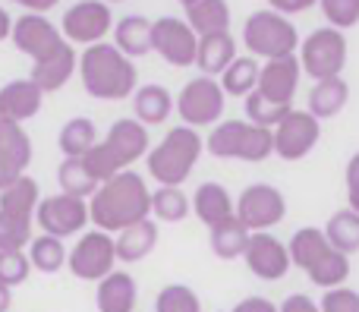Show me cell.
Here are the masks:
<instances>
[{"label":"cell","mask_w":359,"mask_h":312,"mask_svg":"<svg viewBox=\"0 0 359 312\" xmlns=\"http://www.w3.org/2000/svg\"><path fill=\"white\" fill-rule=\"evenodd\" d=\"M88 218L95 231L120 233L139 221L151 218V189L136 170H123L114 180L101 183L98 193L88 199Z\"/></svg>","instance_id":"1"},{"label":"cell","mask_w":359,"mask_h":312,"mask_svg":"<svg viewBox=\"0 0 359 312\" xmlns=\"http://www.w3.org/2000/svg\"><path fill=\"white\" fill-rule=\"evenodd\" d=\"M79 76L82 88L98 101H123L139 88L136 60L123 57L111 41L86 48V54L79 57Z\"/></svg>","instance_id":"2"},{"label":"cell","mask_w":359,"mask_h":312,"mask_svg":"<svg viewBox=\"0 0 359 312\" xmlns=\"http://www.w3.org/2000/svg\"><path fill=\"white\" fill-rule=\"evenodd\" d=\"M41 205V189L35 177H19L0 193V252H25L32 243V224Z\"/></svg>","instance_id":"3"},{"label":"cell","mask_w":359,"mask_h":312,"mask_svg":"<svg viewBox=\"0 0 359 312\" xmlns=\"http://www.w3.org/2000/svg\"><path fill=\"white\" fill-rule=\"evenodd\" d=\"M202 136L189 126H174L155 149H149L145 155V168H149L151 180L161 183V186H180L186 183V177L196 170L198 158H202Z\"/></svg>","instance_id":"4"},{"label":"cell","mask_w":359,"mask_h":312,"mask_svg":"<svg viewBox=\"0 0 359 312\" xmlns=\"http://www.w3.org/2000/svg\"><path fill=\"white\" fill-rule=\"evenodd\" d=\"M205 149L224 161H249L259 164L271 158L274 151V133L249 123V120H221L205 139Z\"/></svg>","instance_id":"5"},{"label":"cell","mask_w":359,"mask_h":312,"mask_svg":"<svg viewBox=\"0 0 359 312\" xmlns=\"http://www.w3.org/2000/svg\"><path fill=\"white\" fill-rule=\"evenodd\" d=\"M243 44L246 50L262 63L268 60H284V57H297L299 50V35L297 25L287 16L274 10H255L246 16V25H243Z\"/></svg>","instance_id":"6"},{"label":"cell","mask_w":359,"mask_h":312,"mask_svg":"<svg viewBox=\"0 0 359 312\" xmlns=\"http://www.w3.org/2000/svg\"><path fill=\"white\" fill-rule=\"evenodd\" d=\"M299 67L309 76L312 82H325V79H341L344 67H347V35L337 29H322L309 32L299 41Z\"/></svg>","instance_id":"7"},{"label":"cell","mask_w":359,"mask_h":312,"mask_svg":"<svg viewBox=\"0 0 359 312\" xmlns=\"http://www.w3.org/2000/svg\"><path fill=\"white\" fill-rule=\"evenodd\" d=\"M224 101H227V95H224L221 82L208 79V76H196V79H189L180 88V95L174 98V111L189 130L217 126L224 114Z\"/></svg>","instance_id":"8"},{"label":"cell","mask_w":359,"mask_h":312,"mask_svg":"<svg viewBox=\"0 0 359 312\" xmlns=\"http://www.w3.org/2000/svg\"><path fill=\"white\" fill-rule=\"evenodd\" d=\"M287 215V199L271 183H249L236 196V218L249 233H265L278 227Z\"/></svg>","instance_id":"9"},{"label":"cell","mask_w":359,"mask_h":312,"mask_svg":"<svg viewBox=\"0 0 359 312\" xmlns=\"http://www.w3.org/2000/svg\"><path fill=\"white\" fill-rule=\"evenodd\" d=\"M114 265H117V246H114L111 233H101V231L82 233L67 259V269L79 281H95V284H101L111 271H117Z\"/></svg>","instance_id":"10"},{"label":"cell","mask_w":359,"mask_h":312,"mask_svg":"<svg viewBox=\"0 0 359 312\" xmlns=\"http://www.w3.org/2000/svg\"><path fill=\"white\" fill-rule=\"evenodd\" d=\"M151 50L170 67H196L198 35L180 16L151 19Z\"/></svg>","instance_id":"11"},{"label":"cell","mask_w":359,"mask_h":312,"mask_svg":"<svg viewBox=\"0 0 359 312\" xmlns=\"http://www.w3.org/2000/svg\"><path fill=\"white\" fill-rule=\"evenodd\" d=\"M60 29L67 41L92 48V44L104 41V35L114 29V13L101 0H82V4L67 6V13L60 19Z\"/></svg>","instance_id":"12"},{"label":"cell","mask_w":359,"mask_h":312,"mask_svg":"<svg viewBox=\"0 0 359 312\" xmlns=\"http://www.w3.org/2000/svg\"><path fill=\"white\" fill-rule=\"evenodd\" d=\"M10 38L22 54L32 57V63L48 60V57L57 54L63 44H69L67 38H63V32L57 29L48 16H41V13H22L19 19H13Z\"/></svg>","instance_id":"13"},{"label":"cell","mask_w":359,"mask_h":312,"mask_svg":"<svg viewBox=\"0 0 359 312\" xmlns=\"http://www.w3.org/2000/svg\"><path fill=\"white\" fill-rule=\"evenodd\" d=\"M35 221L41 227V233L48 237H73V233H82L88 218V202L86 199H73V196H63V193H54L48 199H41L35 212Z\"/></svg>","instance_id":"14"},{"label":"cell","mask_w":359,"mask_h":312,"mask_svg":"<svg viewBox=\"0 0 359 312\" xmlns=\"http://www.w3.org/2000/svg\"><path fill=\"white\" fill-rule=\"evenodd\" d=\"M318 136H322V123L309 111H297L293 107L274 126V155L284 158V161H303L318 145Z\"/></svg>","instance_id":"15"},{"label":"cell","mask_w":359,"mask_h":312,"mask_svg":"<svg viewBox=\"0 0 359 312\" xmlns=\"http://www.w3.org/2000/svg\"><path fill=\"white\" fill-rule=\"evenodd\" d=\"M101 149L111 155L117 174H123V170H130V164L149 155V126H142L136 117L114 120L107 136L101 139Z\"/></svg>","instance_id":"16"},{"label":"cell","mask_w":359,"mask_h":312,"mask_svg":"<svg viewBox=\"0 0 359 312\" xmlns=\"http://www.w3.org/2000/svg\"><path fill=\"white\" fill-rule=\"evenodd\" d=\"M243 259H246V269L252 271L259 281H280V278H287V271L293 269L287 243L278 240L274 233H252Z\"/></svg>","instance_id":"17"},{"label":"cell","mask_w":359,"mask_h":312,"mask_svg":"<svg viewBox=\"0 0 359 312\" xmlns=\"http://www.w3.org/2000/svg\"><path fill=\"white\" fill-rule=\"evenodd\" d=\"M299 79H303V67H299V57L268 60V63H262L259 88H255V92L265 95V98L274 101V104L293 107V95H297Z\"/></svg>","instance_id":"18"},{"label":"cell","mask_w":359,"mask_h":312,"mask_svg":"<svg viewBox=\"0 0 359 312\" xmlns=\"http://www.w3.org/2000/svg\"><path fill=\"white\" fill-rule=\"evenodd\" d=\"M44 92L32 79H13L0 88V120L22 126L25 120H32L41 111Z\"/></svg>","instance_id":"19"},{"label":"cell","mask_w":359,"mask_h":312,"mask_svg":"<svg viewBox=\"0 0 359 312\" xmlns=\"http://www.w3.org/2000/svg\"><path fill=\"white\" fill-rule=\"evenodd\" d=\"M183 19L198 38L230 32V4L224 0H183Z\"/></svg>","instance_id":"20"},{"label":"cell","mask_w":359,"mask_h":312,"mask_svg":"<svg viewBox=\"0 0 359 312\" xmlns=\"http://www.w3.org/2000/svg\"><path fill=\"white\" fill-rule=\"evenodd\" d=\"M192 215H196V218L211 231L215 224L233 218V215H236V202H233V196H230L227 186L208 180V183H202V186L196 189V196H192Z\"/></svg>","instance_id":"21"},{"label":"cell","mask_w":359,"mask_h":312,"mask_svg":"<svg viewBox=\"0 0 359 312\" xmlns=\"http://www.w3.org/2000/svg\"><path fill=\"white\" fill-rule=\"evenodd\" d=\"M76 69H79V57H76L73 44H63V48L57 50V54H50L48 60L32 63V76H29V79L35 82L44 95H48V92H60V88L73 79Z\"/></svg>","instance_id":"22"},{"label":"cell","mask_w":359,"mask_h":312,"mask_svg":"<svg viewBox=\"0 0 359 312\" xmlns=\"http://www.w3.org/2000/svg\"><path fill=\"white\" fill-rule=\"evenodd\" d=\"M136 300H139V287L130 271H111L95 290L98 312H133Z\"/></svg>","instance_id":"23"},{"label":"cell","mask_w":359,"mask_h":312,"mask_svg":"<svg viewBox=\"0 0 359 312\" xmlns=\"http://www.w3.org/2000/svg\"><path fill=\"white\" fill-rule=\"evenodd\" d=\"M233 60H236V41H233V35H230V32H224V35L198 38V50H196L198 76L217 79V76L227 73V67Z\"/></svg>","instance_id":"24"},{"label":"cell","mask_w":359,"mask_h":312,"mask_svg":"<svg viewBox=\"0 0 359 312\" xmlns=\"http://www.w3.org/2000/svg\"><path fill=\"white\" fill-rule=\"evenodd\" d=\"M114 246H117V262H142V259L151 256V250L158 246V221H139V224L126 227L114 237Z\"/></svg>","instance_id":"25"},{"label":"cell","mask_w":359,"mask_h":312,"mask_svg":"<svg viewBox=\"0 0 359 312\" xmlns=\"http://www.w3.org/2000/svg\"><path fill=\"white\" fill-rule=\"evenodd\" d=\"M114 48L123 57H145L151 54V19L130 13L114 22Z\"/></svg>","instance_id":"26"},{"label":"cell","mask_w":359,"mask_h":312,"mask_svg":"<svg viewBox=\"0 0 359 312\" xmlns=\"http://www.w3.org/2000/svg\"><path fill=\"white\" fill-rule=\"evenodd\" d=\"M350 101V86L347 79H325V82H316V86L309 88V98H306V111L312 114V117L322 123V120H331L337 117V114L347 107Z\"/></svg>","instance_id":"27"},{"label":"cell","mask_w":359,"mask_h":312,"mask_svg":"<svg viewBox=\"0 0 359 312\" xmlns=\"http://www.w3.org/2000/svg\"><path fill=\"white\" fill-rule=\"evenodd\" d=\"M170 111H174V95L164 86H158V82H145L133 95V114H136V120L142 126L164 123L170 117Z\"/></svg>","instance_id":"28"},{"label":"cell","mask_w":359,"mask_h":312,"mask_svg":"<svg viewBox=\"0 0 359 312\" xmlns=\"http://www.w3.org/2000/svg\"><path fill=\"white\" fill-rule=\"evenodd\" d=\"M249 237L252 233L240 224V218H227L221 224H215L208 231V246L221 262H233V259H243L246 256V246H249Z\"/></svg>","instance_id":"29"},{"label":"cell","mask_w":359,"mask_h":312,"mask_svg":"<svg viewBox=\"0 0 359 312\" xmlns=\"http://www.w3.org/2000/svg\"><path fill=\"white\" fill-rule=\"evenodd\" d=\"M306 278H309L316 287H322V290H334V287H344L347 284V278H350V259L347 256H341L337 250H325L322 256L316 259V262L306 269Z\"/></svg>","instance_id":"30"},{"label":"cell","mask_w":359,"mask_h":312,"mask_svg":"<svg viewBox=\"0 0 359 312\" xmlns=\"http://www.w3.org/2000/svg\"><path fill=\"white\" fill-rule=\"evenodd\" d=\"M63 158H86L88 151L98 145V130H95V120L88 117H73L60 126V136H57Z\"/></svg>","instance_id":"31"},{"label":"cell","mask_w":359,"mask_h":312,"mask_svg":"<svg viewBox=\"0 0 359 312\" xmlns=\"http://www.w3.org/2000/svg\"><path fill=\"white\" fill-rule=\"evenodd\" d=\"M325 240L331 243V250H337L347 259L359 252V215L353 208H341L331 215L325 224Z\"/></svg>","instance_id":"32"},{"label":"cell","mask_w":359,"mask_h":312,"mask_svg":"<svg viewBox=\"0 0 359 312\" xmlns=\"http://www.w3.org/2000/svg\"><path fill=\"white\" fill-rule=\"evenodd\" d=\"M57 183H60V193L63 196H73V199H92L98 193L101 183L88 174L86 161L82 158H63L60 168H57Z\"/></svg>","instance_id":"33"},{"label":"cell","mask_w":359,"mask_h":312,"mask_svg":"<svg viewBox=\"0 0 359 312\" xmlns=\"http://www.w3.org/2000/svg\"><path fill=\"white\" fill-rule=\"evenodd\" d=\"M0 161L16 168L19 174H25L32 161V139L29 133L19 123H10V120H0Z\"/></svg>","instance_id":"34"},{"label":"cell","mask_w":359,"mask_h":312,"mask_svg":"<svg viewBox=\"0 0 359 312\" xmlns=\"http://www.w3.org/2000/svg\"><path fill=\"white\" fill-rule=\"evenodd\" d=\"M192 215V199L180 186H158L151 189V218L164 224H180Z\"/></svg>","instance_id":"35"},{"label":"cell","mask_w":359,"mask_h":312,"mask_svg":"<svg viewBox=\"0 0 359 312\" xmlns=\"http://www.w3.org/2000/svg\"><path fill=\"white\" fill-rule=\"evenodd\" d=\"M259 73H262V63L255 57H236L227 67V73L221 76L224 95H230V98H249L259 88Z\"/></svg>","instance_id":"36"},{"label":"cell","mask_w":359,"mask_h":312,"mask_svg":"<svg viewBox=\"0 0 359 312\" xmlns=\"http://www.w3.org/2000/svg\"><path fill=\"white\" fill-rule=\"evenodd\" d=\"M25 256H29V262H32L35 271H41V275H54V271H60L63 265H67L69 252H67V246H63V240L41 233V237H32Z\"/></svg>","instance_id":"37"},{"label":"cell","mask_w":359,"mask_h":312,"mask_svg":"<svg viewBox=\"0 0 359 312\" xmlns=\"http://www.w3.org/2000/svg\"><path fill=\"white\" fill-rule=\"evenodd\" d=\"M328 240H325L322 227H299L297 233L287 243V252H290V265H297L299 271H306L325 250H328Z\"/></svg>","instance_id":"38"},{"label":"cell","mask_w":359,"mask_h":312,"mask_svg":"<svg viewBox=\"0 0 359 312\" xmlns=\"http://www.w3.org/2000/svg\"><path fill=\"white\" fill-rule=\"evenodd\" d=\"M155 312H202V300L189 284H168L158 290Z\"/></svg>","instance_id":"39"},{"label":"cell","mask_w":359,"mask_h":312,"mask_svg":"<svg viewBox=\"0 0 359 312\" xmlns=\"http://www.w3.org/2000/svg\"><path fill=\"white\" fill-rule=\"evenodd\" d=\"M290 111H293V107L274 104V101H268L265 95H259V92H252L246 98V120H249V123H255V126H262V130H271L274 133V126H278Z\"/></svg>","instance_id":"40"},{"label":"cell","mask_w":359,"mask_h":312,"mask_svg":"<svg viewBox=\"0 0 359 312\" xmlns=\"http://www.w3.org/2000/svg\"><path fill=\"white\" fill-rule=\"evenodd\" d=\"M322 13L328 19V29L347 32L359 22V0H322Z\"/></svg>","instance_id":"41"},{"label":"cell","mask_w":359,"mask_h":312,"mask_svg":"<svg viewBox=\"0 0 359 312\" xmlns=\"http://www.w3.org/2000/svg\"><path fill=\"white\" fill-rule=\"evenodd\" d=\"M32 271V262L25 252H0V284L4 287H16V284H22L25 278H29Z\"/></svg>","instance_id":"42"},{"label":"cell","mask_w":359,"mask_h":312,"mask_svg":"<svg viewBox=\"0 0 359 312\" xmlns=\"http://www.w3.org/2000/svg\"><path fill=\"white\" fill-rule=\"evenodd\" d=\"M318 309L322 312H359V290L347 287V284L334 290H325Z\"/></svg>","instance_id":"43"},{"label":"cell","mask_w":359,"mask_h":312,"mask_svg":"<svg viewBox=\"0 0 359 312\" xmlns=\"http://www.w3.org/2000/svg\"><path fill=\"white\" fill-rule=\"evenodd\" d=\"M347 208L359 215V151L347 161Z\"/></svg>","instance_id":"44"},{"label":"cell","mask_w":359,"mask_h":312,"mask_svg":"<svg viewBox=\"0 0 359 312\" xmlns=\"http://www.w3.org/2000/svg\"><path fill=\"white\" fill-rule=\"evenodd\" d=\"M309 6H318L316 0H268V10L280 13V16H299V13H306Z\"/></svg>","instance_id":"45"},{"label":"cell","mask_w":359,"mask_h":312,"mask_svg":"<svg viewBox=\"0 0 359 312\" xmlns=\"http://www.w3.org/2000/svg\"><path fill=\"white\" fill-rule=\"evenodd\" d=\"M278 312H322V309H318V303L309 294H290L278 306Z\"/></svg>","instance_id":"46"},{"label":"cell","mask_w":359,"mask_h":312,"mask_svg":"<svg viewBox=\"0 0 359 312\" xmlns=\"http://www.w3.org/2000/svg\"><path fill=\"white\" fill-rule=\"evenodd\" d=\"M230 312H278V303H271L268 297H246Z\"/></svg>","instance_id":"47"},{"label":"cell","mask_w":359,"mask_h":312,"mask_svg":"<svg viewBox=\"0 0 359 312\" xmlns=\"http://www.w3.org/2000/svg\"><path fill=\"white\" fill-rule=\"evenodd\" d=\"M19 177H25V174H19L16 168H10V164L0 161V193H4V189H10L13 183L19 180Z\"/></svg>","instance_id":"48"},{"label":"cell","mask_w":359,"mask_h":312,"mask_svg":"<svg viewBox=\"0 0 359 312\" xmlns=\"http://www.w3.org/2000/svg\"><path fill=\"white\" fill-rule=\"evenodd\" d=\"M10 32H13V19H10V13L0 6V41H6V38H10Z\"/></svg>","instance_id":"49"},{"label":"cell","mask_w":359,"mask_h":312,"mask_svg":"<svg viewBox=\"0 0 359 312\" xmlns=\"http://www.w3.org/2000/svg\"><path fill=\"white\" fill-rule=\"evenodd\" d=\"M22 6H29V13H41L44 16V10H50V0H22Z\"/></svg>","instance_id":"50"},{"label":"cell","mask_w":359,"mask_h":312,"mask_svg":"<svg viewBox=\"0 0 359 312\" xmlns=\"http://www.w3.org/2000/svg\"><path fill=\"white\" fill-rule=\"evenodd\" d=\"M10 306H13V290L0 284V312H10Z\"/></svg>","instance_id":"51"}]
</instances>
